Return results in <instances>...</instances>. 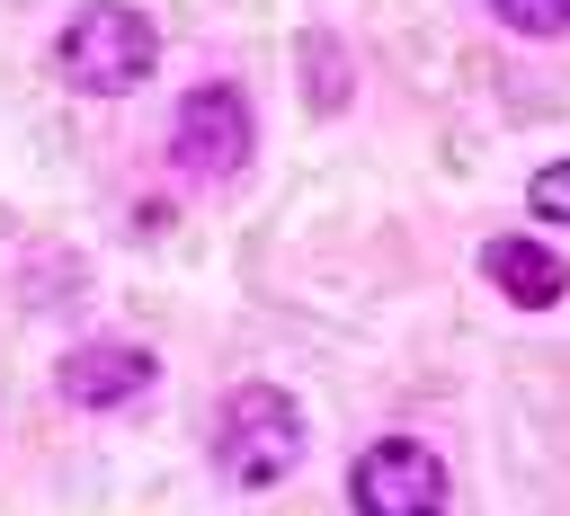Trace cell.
Returning a JSON list of instances; mask_svg holds the SVG:
<instances>
[{
    "mask_svg": "<svg viewBox=\"0 0 570 516\" xmlns=\"http://www.w3.org/2000/svg\"><path fill=\"white\" fill-rule=\"evenodd\" d=\"M53 62H62L71 89H89V98H125V89H142L151 62H160V27H151L134 0H89V9L62 27Z\"/></svg>",
    "mask_w": 570,
    "mask_h": 516,
    "instance_id": "1",
    "label": "cell"
},
{
    "mask_svg": "<svg viewBox=\"0 0 570 516\" xmlns=\"http://www.w3.org/2000/svg\"><path fill=\"white\" fill-rule=\"evenodd\" d=\"M214 463L240 489H276L303 463V409H294V391L285 383H240L223 400V418H214Z\"/></svg>",
    "mask_w": 570,
    "mask_h": 516,
    "instance_id": "2",
    "label": "cell"
},
{
    "mask_svg": "<svg viewBox=\"0 0 570 516\" xmlns=\"http://www.w3.org/2000/svg\"><path fill=\"white\" fill-rule=\"evenodd\" d=\"M258 151V125H249V98L232 80H196L169 116V160L196 178V187H232Z\"/></svg>",
    "mask_w": 570,
    "mask_h": 516,
    "instance_id": "3",
    "label": "cell"
},
{
    "mask_svg": "<svg viewBox=\"0 0 570 516\" xmlns=\"http://www.w3.org/2000/svg\"><path fill=\"white\" fill-rule=\"evenodd\" d=\"M347 507L356 516H445V454L428 436H374L347 463Z\"/></svg>",
    "mask_w": 570,
    "mask_h": 516,
    "instance_id": "4",
    "label": "cell"
},
{
    "mask_svg": "<svg viewBox=\"0 0 570 516\" xmlns=\"http://www.w3.org/2000/svg\"><path fill=\"white\" fill-rule=\"evenodd\" d=\"M53 383H62L71 409H125V400H142V391L160 383V365H151V347L89 338V347H71V356L53 365Z\"/></svg>",
    "mask_w": 570,
    "mask_h": 516,
    "instance_id": "5",
    "label": "cell"
},
{
    "mask_svg": "<svg viewBox=\"0 0 570 516\" xmlns=\"http://www.w3.org/2000/svg\"><path fill=\"white\" fill-rule=\"evenodd\" d=\"M481 276L517 302V311H552L561 294H570V267H561V249H543V240H525V231H499V240H481Z\"/></svg>",
    "mask_w": 570,
    "mask_h": 516,
    "instance_id": "6",
    "label": "cell"
},
{
    "mask_svg": "<svg viewBox=\"0 0 570 516\" xmlns=\"http://www.w3.org/2000/svg\"><path fill=\"white\" fill-rule=\"evenodd\" d=\"M303 62H312V107L338 116L347 107V53H338V36H303Z\"/></svg>",
    "mask_w": 570,
    "mask_h": 516,
    "instance_id": "7",
    "label": "cell"
},
{
    "mask_svg": "<svg viewBox=\"0 0 570 516\" xmlns=\"http://www.w3.org/2000/svg\"><path fill=\"white\" fill-rule=\"evenodd\" d=\"M490 18L499 27H517V36H570V0H490Z\"/></svg>",
    "mask_w": 570,
    "mask_h": 516,
    "instance_id": "8",
    "label": "cell"
},
{
    "mask_svg": "<svg viewBox=\"0 0 570 516\" xmlns=\"http://www.w3.org/2000/svg\"><path fill=\"white\" fill-rule=\"evenodd\" d=\"M525 196H534V214H543V222H570V160H543Z\"/></svg>",
    "mask_w": 570,
    "mask_h": 516,
    "instance_id": "9",
    "label": "cell"
}]
</instances>
